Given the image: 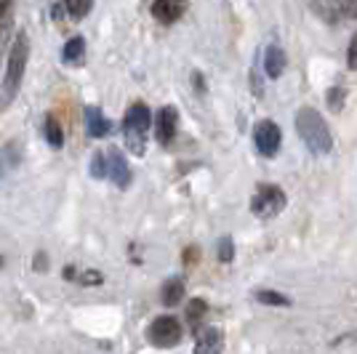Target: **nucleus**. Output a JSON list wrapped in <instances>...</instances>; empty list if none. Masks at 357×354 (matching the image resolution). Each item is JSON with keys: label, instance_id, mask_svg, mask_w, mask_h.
<instances>
[{"label": "nucleus", "instance_id": "nucleus-1", "mask_svg": "<svg viewBox=\"0 0 357 354\" xmlns=\"http://www.w3.org/2000/svg\"><path fill=\"white\" fill-rule=\"evenodd\" d=\"M27 61H30V35L19 32L11 51H8V67H6V77H3L0 109H6L16 99V93L22 88V80H24V72H27Z\"/></svg>", "mask_w": 357, "mask_h": 354}, {"label": "nucleus", "instance_id": "nucleus-2", "mask_svg": "<svg viewBox=\"0 0 357 354\" xmlns=\"http://www.w3.org/2000/svg\"><path fill=\"white\" fill-rule=\"evenodd\" d=\"M296 133L312 155H328L333 149V136L328 131V123L312 107H301L296 112Z\"/></svg>", "mask_w": 357, "mask_h": 354}, {"label": "nucleus", "instance_id": "nucleus-3", "mask_svg": "<svg viewBox=\"0 0 357 354\" xmlns=\"http://www.w3.org/2000/svg\"><path fill=\"white\" fill-rule=\"evenodd\" d=\"M149 125H152V112L147 104H131L123 118V133H126V144L134 155H144V136L149 133Z\"/></svg>", "mask_w": 357, "mask_h": 354}, {"label": "nucleus", "instance_id": "nucleus-4", "mask_svg": "<svg viewBox=\"0 0 357 354\" xmlns=\"http://www.w3.org/2000/svg\"><path fill=\"white\" fill-rule=\"evenodd\" d=\"M285 206H288V197L275 184H259L251 197V213L259 219H272V216L283 213Z\"/></svg>", "mask_w": 357, "mask_h": 354}, {"label": "nucleus", "instance_id": "nucleus-5", "mask_svg": "<svg viewBox=\"0 0 357 354\" xmlns=\"http://www.w3.org/2000/svg\"><path fill=\"white\" fill-rule=\"evenodd\" d=\"M253 144H256V152L261 157H275L280 152V144H283L280 125L272 120H259L253 128Z\"/></svg>", "mask_w": 357, "mask_h": 354}, {"label": "nucleus", "instance_id": "nucleus-6", "mask_svg": "<svg viewBox=\"0 0 357 354\" xmlns=\"http://www.w3.org/2000/svg\"><path fill=\"white\" fill-rule=\"evenodd\" d=\"M181 323H178L174 314H163V317H158V320H152L149 325V341L155 344V346H160V349H171V346H176L178 341H181Z\"/></svg>", "mask_w": 357, "mask_h": 354}, {"label": "nucleus", "instance_id": "nucleus-7", "mask_svg": "<svg viewBox=\"0 0 357 354\" xmlns=\"http://www.w3.org/2000/svg\"><path fill=\"white\" fill-rule=\"evenodd\" d=\"M176 131H178V109L176 107H160V112L155 118V136H158V141L163 147H168L176 139Z\"/></svg>", "mask_w": 357, "mask_h": 354}, {"label": "nucleus", "instance_id": "nucleus-8", "mask_svg": "<svg viewBox=\"0 0 357 354\" xmlns=\"http://www.w3.org/2000/svg\"><path fill=\"white\" fill-rule=\"evenodd\" d=\"M107 178L115 181V187H120V190H128V184L134 178L123 152H118V149H107Z\"/></svg>", "mask_w": 357, "mask_h": 354}, {"label": "nucleus", "instance_id": "nucleus-9", "mask_svg": "<svg viewBox=\"0 0 357 354\" xmlns=\"http://www.w3.org/2000/svg\"><path fill=\"white\" fill-rule=\"evenodd\" d=\"M187 0H152V16L160 24H174L187 14Z\"/></svg>", "mask_w": 357, "mask_h": 354}, {"label": "nucleus", "instance_id": "nucleus-10", "mask_svg": "<svg viewBox=\"0 0 357 354\" xmlns=\"http://www.w3.org/2000/svg\"><path fill=\"white\" fill-rule=\"evenodd\" d=\"M285 64H288V59H285L283 48L278 43L267 45V51H264V70H267V75L272 80H278L285 72Z\"/></svg>", "mask_w": 357, "mask_h": 354}, {"label": "nucleus", "instance_id": "nucleus-11", "mask_svg": "<svg viewBox=\"0 0 357 354\" xmlns=\"http://www.w3.org/2000/svg\"><path fill=\"white\" fill-rule=\"evenodd\" d=\"M22 157H24V152L19 147V141L3 144V147H0V178L8 176L11 171H16V165L22 162Z\"/></svg>", "mask_w": 357, "mask_h": 354}, {"label": "nucleus", "instance_id": "nucleus-12", "mask_svg": "<svg viewBox=\"0 0 357 354\" xmlns=\"http://www.w3.org/2000/svg\"><path fill=\"white\" fill-rule=\"evenodd\" d=\"M195 344H197V352H219L222 349V330L219 328H200L197 336H195Z\"/></svg>", "mask_w": 357, "mask_h": 354}, {"label": "nucleus", "instance_id": "nucleus-13", "mask_svg": "<svg viewBox=\"0 0 357 354\" xmlns=\"http://www.w3.org/2000/svg\"><path fill=\"white\" fill-rule=\"evenodd\" d=\"M86 131H89V136H93V139H102V136L109 133V120L102 115V109L86 107Z\"/></svg>", "mask_w": 357, "mask_h": 354}, {"label": "nucleus", "instance_id": "nucleus-14", "mask_svg": "<svg viewBox=\"0 0 357 354\" xmlns=\"http://www.w3.org/2000/svg\"><path fill=\"white\" fill-rule=\"evenodd\" d=\"M181 298H184V280L181 277L165 280L163 291H160V301H163L165 307H176Z\"/></svg>", "mask_w": 357, "mask_h": 354}, {"label": "nucleus", "instance_id": "nucleus-15", "mask_svg": "<svg viewBox=\"0 0 357 354\" xmlns=\"http://www.w3.org/2000/svg\"><path fill=\"white\" fill-rule=\"evenodd\" d=\"M83 54H86V40L80 38V35H75L70 38L64 48H61V61H67V64H77V61L83 59Z\"/></svg>", "mask_w": 357, "mask_h": 354}, {"label": "nucleus", "instance_id": "nucleus-16", "mask_svg": "<svg viewBox=\"0 0 357 354\" xmlns=\"http://www.w3.org/2000/svg\"><path fill=\"white\" fill-rule=\"evenodd\" d=\"M43 131H45V141L54 149H61V144H64V131H61L59 120L54 118V115H48L43 123Z\"/></svg>", "mask_w": 357, "mask_h": 354}, {"label": "nucleus", "instance_id": "nucleus-17", "mask_svg": "<svg viewBox=\"0 0 357 354\" xmlns=\"http://www.w3.org/2000/svg\"><path fill=\"white\" fill-rule=\"evenodd\" d=\"M253 295L259 304H267V307H291V298H285L278 291H269V288H259V291H253Z\"/></svg>", "mask_w": 357, "mask_h": 354}, {"label": "nucleus", "instance_id": "nucleus-18", "mask_svg": "<svg viewBox=\"0 0 357 354\" xmlns=\"http://www.w3.org/2000/svg\"><path fill=\"white\" fill-rule=\"evenodd\" d=\"M64 6H67V14L73 16L75 22H80V19H86L91 14L93 0H64Z\"/></svg>", "mask_w": 357, "mask_h": 354}, {"label": "nucleus", "instance_id": "nucleus-19", "mask_svg": "<svg viewBox=\"0 0 357 354\" xmlns=\"http://www.w3.org/2000/svg\"><path fill=\"white\" fill-rule=\"evenodd\" d=\"M208 314V304L203 301V298H192L190 301V307H187V320H190V325H200V320Z\"/></svg>", "mask_w": 357, "mask_h": 354}, {"label": "nucleus", "instance_id": "nucleus-20", "mask_svg": "<svg viewBox=\"0 0 357 354\" xmlns=\"http://www.w3.org/2000/svg\"><path fill=\"white\" fill-rule=\"evenodd\" d=\"M344 99H347V91H344L342 86H333V88H331V91L326 93L328 109H331V112H342Z\"/></svg>", "mask_w": 357, "mask_h": 354}, {"label": "nucleus", "instance_id": "nucleus-21", "mask_svg": "<svg viewBox=\"0 0 357 354\" xmlns=\"http://www.w3.org/2000/svg\"><path fill=\"white\" fill-rule=\"evenodd\" d=\"M91 176L107 178V155L105 152H96V155L91 157Z\"/></svg>", "mask_w": 357, "mask_h": 354}, {"label": "nucleus", "instance_id": "nucleus-22", "mask_svg": "<svg viewBox=\"0 0 357 354\" xmlns=\"http://www.w3.org/2000/svg\"><path fill=\"white\" fill-rule=\"evenodd\" d=\"M219 261L222 264L235 261V243H232V237H222L219 240Z\"/></svg>", "mask_w": 357, "mask_h": 354}, {"label": "nucleus", "instance_id": "nucleus-23", "mask_svg": "<svg viewBox=\"0 0 357 354\" xmlns=\"http://www.w3.org/2000/svg\"><path fill=\"white\" fill-rule=\"evenodd\" d=\"M347 67L357 72V32L352 35V40H349V48H347Z\"/></svg>", "mask_w": 357, "mask_h": 354}, {"label": "nucleus", "instance_id": "nucleus-24", "mask_svg": "<svg viewBox=\"0 0 357 354\" xmlns=\"http://www.w3.org/2000/svg\"><path fill=\"white\" fill-rule=\"evenodd\" d=\"M251 88H253L256 96H264V83H261V77L256 75V70L251 72Z\"/></svg>", "mask_w": 357, "mask_h": 354}, {"label": "nucleus", "instance_id": "nucleus-25", "mask_svg": "<svg viewBox=\"0 0 357 354\" xmlns=\"http://www.w3.org/2000/svg\"><path fill=\"white\" fill-rule=\"evenodd\" d=\"M80 282H86V285H99V282H102V275H99L96 269H91V272H86V275L80 277Z\"/></svg>", "mask_w": 357, "mask_h": 354}, {"label": "nucleus", "instance_id": "nucleus-26", "mask_svg": "<svg viewBox=\"0 0 357 354\" xmlns=\"http://www.w3.org/2000/svg\"><path fill=\"white\" fill-rule=\"evenodd\" d=\"M48 269V256L43 251L35 253V272H45Z\"/></svg>", "mask_w": 357, "mask_h": 354}, {"label": "nucleus", "instance_id": "nucleus-27", "mask_svg": "<svg viewBox=\"0 0 357 354\" xmlns=\"http://www.w3.org/2000/svg\"><path fill=\"white\" fill-rule=\"evenodd\" d=\"M197 259H200V251H197V248H187V251H184V264L190 266V264H195V261H197Z\"/></svg>", "mask_w": 357, "mask_h": 354}, {"label": "nucleus", "instance_id": "nucleus-28", "mask_svg": "<svg viewBox=\"0 0 357 354\" xmlns=\"http://www.w3.org/2000/svg\"><path fill=\"white\" fill-rule=\"evenodd\" d=\"M192 80H195V86H197V91L203 93V91H206V83H203V75H200V72H192Z\"/></svg>", "mask_w": 357, "mask_h": 354}, {"label": "nucleus", "instance_id": "nucleus-29", "mask_svg": "<svg viewBox=\"0 0 357 354\" xmlns=\"http://www.w3.org/2000/svg\"><path fill=\"white\" fill-rule=\"evenodd\" d=\"M8 6H11V0H0V14H3V11L8 8Z\"/></svg>", "mask_w": 357, "mask_h": 354}]
</instances>
